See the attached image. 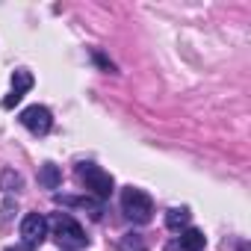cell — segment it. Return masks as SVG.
Returning <instances> with one entry per match:
<instances>
[{
	"label": "cell",
	"mask_w": 251,
	"mask_h": 251,
	"mask_svg": "<svg viewBox=\"0 0 251 251\" xmlns=\"http://www.w3.org/2000/svg\"><path fill=\"white\" fill-rule=\"evenodd\" d=\"M33 83H36V80H33V74H30V71H24V68L12 74V92H15V95H21V98L33 89Z\"/></svg>",
	"instance_id": "obj_11"
},
{
	"label": "cell",
	"mask_w": 251,
	"mask_h": 251,
	"mask_svg": "<svg viewBox=\"0 0 251 251\" xmlns=\"http://www.w3.org/2000/svg\"><path fill=\"white\" fill-rule=\"evenodd\" d=\"M204 245H207V236L198 227H186V230H180V236L175 242H169L166 251H204Z\"/></svg>",
	"instance_id": "obj_6"
},
{
	"label": "cell",
	"mask_w": 251,
	"mask_h": 251,
	"mask_svg": "<svg viewBox=\"0 0 251 251\" xmlns=\"http://www.w3.org/2000/svg\"><path fill=\"white\" fill-rule=\"evenodd\" d=\"M45 236H48V219L39 216V213L24 216V222H21V242H24V248L27 251L39 248L45 242Z\"/></svg>",
	"instance_id": "obj_5"
},
{
	"label": "cell",
	"mask_w": 251,
	"mask_h": 251,
	"mask_svg": "<svg viewBox=\"0 0 251 251\" xmlns=\"http://www.w3.org/2000/svg\"><path fill=\"white\" fill-rule=\"evenodd\" d=\"M77 177L86 183V189H89L98 201H106V198L112 195V189H115L112 175L103 172V169L95 166V163H80V166H77Z\"/></svg>",
	"instance_id": "obj_3"
},
{
	"label": "cell",
	"mask_w": 251,
	"mask_h": 251,
	"mask_svg": "<svg viewBox=\"0 0 251 251\" xmlns=\"http://www.w3.org/2000/svg\"><path fill=\"white\" fill-rule=\"evenodd\" d=\"M121 248L124 251H145V242H142L139 233H127V236L121 239Z\"/></svg>",
	"instance_id": "obj_12"
},
{
	"label": "cell",
	"mask_w": 251,
	"mask_h": 251,
	"mask_svg": "<svg viewBox=\"0 0 251 251\" xmlns=\"http://www.w3.org/2000/svg\"><path fill=\"white\" fill-rule=\"evenodd\" d=\"M21 124H24V127H27L33 136H48L50 127H53V115H50L48 106L33 103V106H27V109L21 112Z\"/></svg>",
	"instance_id": "obj_4"
},
{
	"label": "cell",
	"mask_w": 251,
	"mask_h": 251,
	"mask_svg": "<svg viewBox=\"0 0 251 251\" xmlns=\"http://www.w3.org/2000/svg\"><path fill=\"white\" fill-rule=\"evenodd\" d=\"M50 227H53V236L59 239V245L62 248H68V251H77V248H86L89 245V236H86V230L68 216V213H56L50 222H48Z\"/></svg>",
	"instance_id": "obj_2"
},
{
	"label": "cell",
	"mask_w": 251,
	"mask_h": 251,
	"mask_svg": "<svg viewBox=\"0 0 251 251\" xmlns=\"http://www.w3.org/2000/svg\"><path fill=\"white\" fill-rule=\"evenodd\" d=\"M121 210L133 225H148L154 219V201L148 192L136 189V186H127L121 189Z\"/></svg>",
	"instance_id": "obj_1"
},
{
	"label": "cell",
	"mask_w": 251,
	"mask_h": 251,
	"mask_svg": "<svg viewBox=\"0 0 251 251\" xmlns=\"http://www.w3.org/2000/svg\"><path fill=\"white\" fill-rule=\"evenodd\" d=\"M21 183H24V177L18 175V172H12V169H0V189L3 192H18L21 189Z\"/></svg>",
	"instance_id": "obj_10"
},
{
	"label": "cell",
	"mask_w": 251,
	"mask_h": 251,
	"mask_svg": "<svg viewBox=\"0 0 251 251\" xmlns=\"http://www.w3.org/2000/svg\"><path fill=\"white\" fill-rule=\"evenodd\" d=\"M56 204H65V207H86V210H92V219H100V213H103L100 201H92V198H71V195H56Z\"/></svg>",
	"instance_id": "obj_7"
},
{
	"label": "cell",
	"mask_w": 251,
	"mask_h": 251,
	"mask_svg": "<svg viewBox=\"0 0 251 251\" xmlns=\"http://www.w3.org/2000/svg\"><path fill=\"white\" fill-rule=\"evenodd\" d=\"M39 183H42L45 189H56V186L62 183V169L53 166V163H45V166L39 169Z\"/></svg>",
	"instance_id": "obj_8"
},
{
	"label": "cell",
	"mask_w": 251,
	"mask_h": 251,
	"mask_svg": "<svg viewBox=\"0 0 251 251\" xmlns=\"http://www.w3.org/2000/svg\"><path fill=\"white\" fill-rule=\"evenodd\" d=\"M186 225H189V210L186 207H172L166 213V227L169 230H183Z\"/></svg>",
	"instance_id": "obj_9"
}]
</instances>
